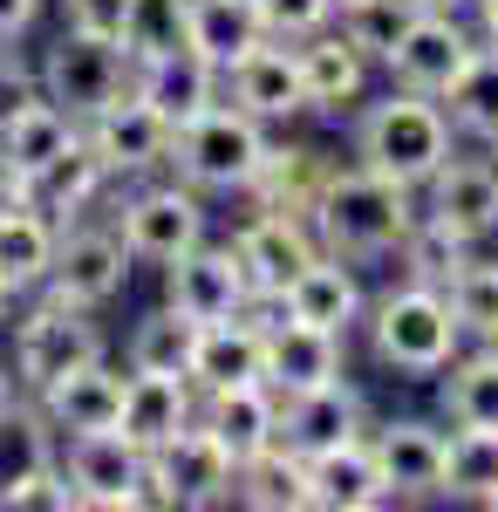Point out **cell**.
<instances>
[{"label": "cell", "instance_id": "f6af8a7d", "mask_svg": "<svg viewBox=\"0 0 498 512\" xmlns=\"http://www.w3.org/2000/svg\"><path fill=\"white\" fill-rule=\"evenodd\" d=\"M62 21H69L76 35L123 41V21H130V0H62Z\"/></svg>", "mask_w": 498, "mask_h": 512}, {"label": "cell", "instance_id": "ee69618b", "mask_svg": "<svg viewBox=\"0 0 498 512\" xmlns=\"http://www.w3.org/2000/svg\"><path fill=\"white\" fill-rule=\"evenodd\" d=\"M0 512H76V492H69L62 465H48V472L21 478L14 492H0Z\"/></svg>", "mask_w": 498, "mask_h": 512}, {"label": "cell", "instance_id": "681fc988", "mask_svg": "<svg viewBox=\"0 0 498 512\" xmlns=\"http://www.w3.org/2000/svg\"><path fill=\"white\" fill-rule=\"evenodd\" d=\"M7 410H14V376L0 369V417H7Z\"/></svg>", "mask_w": 498, "mask_h": 512}, {"label": "cell", "instance_id": "5bb4252c", "mask_svg": "<svg viewBox=\"0 0 498 512\" xmlns=\"http://www.w3.org/2000/svg\"><path fill=\"white\" fill-rule=\"evenodd\" d=\"M232 253H239V267L253 280V294H273V301H280V294L294 287V274H301L321 246H314L301 212H253V219L239 226V239H232Z\"/></svg>", "mask_w": 498, "mask_h": 512}, {"label": "cell", "instance_id": "ac0fdd59", "mask_svg": "<svg viewBox=\"0 0 498 512\" xmlns=\"http://www.w3.org/2000/svg\"><path fill=\"white\" fill-rule=\"evenodd\" d=\"M430 219L458 239L498 233V164L492 158H444L430 171Z\"/></svg>", "mask_w": 498, "mask_h": 512}, {"label": "cell", "instance_id": "e0dca14e", "mask_svg": "<svg viewBox=\"0 0 498 512\" xmlns=\"http://www.w3.org/2000/svg\"><path fill=\"white\" fill-rule=\"evenodd\" d=\"M342 342L348 335H328V328H307V321H273L267 328V390L273 396H301L321 390V383H342Z\"/></svg>", "mask_w": 498, "mask_h": 512}, {"label": "cell", "instance_id": "3957f363", "mask_svg": "<svg viewBox=\"0 0 498 512\" xmlns=\"http://www.w3.org/2000/svg\"><path fill=\"white\" fill-rule=\"evenodd\" d=\"M458 315H451V294L444 287H396L376 301V321H369V342H376V362H389L396 376H437L451 355H458Z\"/></svg>", "mask_w": 498, "mask_h": 512}, {"label": "cell", "instance_id": "816d5d0a", "mask_svg": "<svg viewBox=\"0 0 498 512\" xmlns=\"http://www.w3.org/2000/svg\"><path fill=\"white\" fill-rule=\"evenodd\" d=\"M478 349H485V355H498V321L485 328V335H478Z\"/></svg>", "mask_w": 498, "mask_h": 512}, {"label": "cell", "instance_id": "4dcf8cb0", "mask_svg": "<svg viewBox=\"0 0 498 512\" xmlns=\"http://www.w3.org/2000/svg\"><path fill=\"white\" fill-rule=\"evenodd\" d=\"M55 260V219H41L35 205H0V287L28 294L35 280H48Z\"/></svg>", "mask_w": 498, "mask_h": 512}, {"label": "cell", "instance_id": "11a10c76", "mask_svg": "<svg viewBox=\"0 0 498 512\" xmlns=\"http://www.w3.org/2000/svg\"><path fill=\"white\" fill-rule=\"evenodd\" d=\"M492 151H498V144H492ZM492 164H498V158H492Z\"/></svg>", "mask_w": 498, "mask_h": 512}, {"label": "cell", "instance_id": "7c38bea8", "mask_svg": "<svg viewBox=\"0 0 498 512\" xmlns=\"http://www.w3.org/2000/svg\"><path fill=\"white\" fill-rule=\"evenodd\" d=\"M164 301H171L178 315H192V321H232V315H246L253 280H246V267H239L232 246H205V239H198L192 253L171 260Z\"/></svg>", "mask_w": 498, "mask_h": 512}, {"label": "cell", "instance_id": "6da1fadb", "mask_svg": "<svg viewBox=\"0 0 498 512\" xmlns=\"http://www.w3.org/2000/svg\"><path fill=\"white\" fill-rule=\"evenodd\" d=\"M307 226H314V246L335 253V260H376V253H396L403 233L417 226L410 212V192L389 185L376 171H328L321 192L307 205Z\"/></svg>", "mask_w": 498, "mask_h": 512}, {"label": "cell", "instance_id": "7dc6e473", "mask_svg": "<svg viewBox=\"0 0 498 512\" xmlns=\"http://www.w3.org/2000/svg\"><path fill=\"white\" fill-rule=\"evenodd\" d=\"M41 14V0H0V41H14Z\"/></svg>", "mask_w": 498, "mask_h": 512}, {"label": "cell", "instance_id": "c3c4849f", "mask_svg": "<svg viewBox=\"0 0 498 512\" xmlns=\"http://www.w3.org/2000/svg\"><path fill=\"white\" fill-rule=\"evenodd\" d=\"M478 28H485V41L498 48V0H478Z\"/></svg>", "mask_w": 498, "mask_h": 512}, {"label": "cell", "instance_id": "30bf717a", "mask_svg": "<svg viewBox=\"0 0 498 512\" xmlns=\"http://www.w3.org/2000/svg\"><path fill=\"white\" fill-rule=\"evenodd\" d=\"M82 137H89V151L103 158L110 178H137V171H157V164H171V137H178V123L151 110L137 89H123L116 103H103L96 117L82 123Z\"/></svg>", "mask_w": 498, "mask_h": 512}, {"label": "cell", "instance_id": "836d02e7", "mask_svg": "<svg viewBox=\"0 0 498 512\" xmlns=\"http://www.w3.org/2000/svg\"><path fill=\"white\" fill-rule=\"evenodd\" d=\"M198 335H205V321L178 315V308L164 301L157 315L137 321V335H130V369H164V376H192Z\"/></svg>", "mask_w": 498, "mask_h": 512}, {"label": "cell", "instance_id": "ab89813d", "mask_svg": "<svg viewBox=\"0 0 498 512\" xmlns=\"http://www.w3.org/2000/svg\"><path fill=\"white\" fill-rule=\"evenodd\" d=\"M403 267H410V280H423V287H451V274H458L464 260H471V239H458L451 226H437L430 212H423L417 226L403 233Z\"/></svg>", "mask_w": 498, "mask_h": 512}, {"label": "cell", "instance_id": "d590c367", "mask_svg": "<svg viewBox=\"0 0 498 512\" xmlns=\"http://www.w3.org/2000/svg\"><path fill=\"white\" fill-rule=\"evenodd\" d=\"M451 103V130L478 137V144H498V48H478L464 62V76L444 89Z\"/></svg>", "mask_w": 498, "mask_h": 512}, {"label": "cell", "instance_id": "f546056e", "mask_svg": "<svg viewBox=\"0 0 498 512\" xmlns=\"http://www.w3.org/2000/svg\"><path fill=\"white\" fill-rule=\"evenodd\" d=\"M76 137H82V123L69 117V110H55L48 96H35L21 117L0 130V164H7L14 178H35L41 164H55L69 144H76Z\"/></svg>", "mask_w": 498, "mask_h": 512}, {"label": "cell", "instance_id": "b9f144b4", "mask_svg": "<svg viewBox=\"0 0 498 512\" xmlns=\"http://www.w3.org/2000/svg\"><path fill=\"white\" fill-rule=\"evenodd\" d=\"M444 294H451V315H458V328L485 335V328L498 321V260H464Z\"/></svg>", "mask_w": 498, "mask_h": 512}, {"label": "cell", "instance_id": "5b68a950", "mask_svg": "<svg viewBox=\"0 0 498 512\" xmlns=\"http://www.w3.org/2000/svg\"><path fill=\"white\" fill-rule=\"evenodd\" d=\"M232 465L226 451H219V437L205 431V424H185V431L171 437L164 451L144 458V485H137V506H157V512H178V506H226L232 499Z\"/></svg>", "mask_w": 498, "mask_h": 512}, {"label": "cell", "instance_id": "2e32d148", "mask_svg": "<svg viewBox=\"0 0 498 512\" xmlns=\"http://www.w3.org/2000/svg\"><path fill=\"white\" fill-rule=\"evenodd\" d=\"M219 82H232V103H239L246 117H260V123H287V117H301V110H307L301 62H294L287 41H273V35L260 41V48H246Z\"/></svg>", "mask_w": 498, "mask_h": 512}, {"label": "cell", "instance_id": "1f68e13d", "mask_svg": "<svg viewBox=\"0 0 498 512\" xmlns=\"http://www.w3.org/2000/svg\"><path fill=\"white\" fill-rule=\"evenodd\" d=\"M335 164H321V151H273L260 158V171H253V185H246V198L260 205V212H301L314 205V192H321V178H328Z\"/></svg>", "mask_w": 498, "mask_h": 512}, {"label": "cell", "instance_id": "603a6c76", "mask_svg": "<svg viewBox=\"0 0 498 512\" xmlns=\"http://www.w3.org/2000/svg\"><path fill=\"white\" fill-rule=\"evenodd\" d=\"M130 89H137L151 110H164L171 123H192L198 110L219 103V69H212L198 48H178V55L137 62V69H130Z\"/></svg>", "mask_w": 498, "mask_h": 512}, {"label": "cell", "instance_id": "8992f818", "mask_svg": "<svg viewBox=\"0 0 498 512\" xmlns=\"http://www.w3.org/2000/svg\"><path fill=\"white\" fill-rule=\"evenodd\" d=\"M130 69H137V62H130L123 41L62 28V41L41 55V96H48L55 110H69L76 123H89L103 103H116V96L130 89Z\"/></svg>", "mask_w": 498, "mask_h": 512}, {"label": "cell", "instance_id": "cb8c5ba5", "mask_svg": "<svg viewBox=\"0 0 498 512\" xmlns=\"http://www.w3.org/2000/svg\"><path fill=\"white\" fill-rule=\"evenodd\" d=\"M232 383H267V328L246 315L205 321L192 355V390H232Z\"/></svg>", "mask_w": 498, "mask_h": 512}, {"label": "cell", "instance_id": "7a4b0ae2", "mask_svg": "<svg viewBox=\"0 0 498 512\" xmlns=\"http://www.w3.org/2000/svg\"><path fill=\"white\" fill-rule=\"evenodd\" d=\"M355 158H362V171L417 192V185H430V171L451 158V117L437 110V96L389 89L383 103H369V117L355 130Z\"/></svg>", "mask_w": 498, "mask_h": 512}, {"label": "cell", "instance_id": "f1b7e54d", "mask_svg": "<svg viewBox=\"0 0 498 512\" xmlns=\"http://www.w3.org/2000/svg\"><path fill=\"white\" fill-rule=\"evenodd\" d=\"M232 499H239V506H253V512H307V506H314L307 458H301V451H287V444L273 437L260 458H246V465H239Z\"/></svg>", "mask_w": 498, "mask_h": 512}, {"label": "cell", "instance_id": "44dd1931", "mask_svg": "<svg viewBox=\"0 0 498 512\" xmlns=\"http://www.w3.org/2000/svg\"><path fill=\"white\" fill-rule=\"evenodd\" d=\"M369 451H376V472H383L389 499H437L444 492V431L403 417V424H383L369 437Z\"/></svg>", "mask_w": 498, "mask_h": 512}, {"label": "cell", "instance_id": "d6a6232c", "mask_svg": "<svg viewBox=\"0 0 498 512\" xmlns=\"http://www.w3.org/2000/svg\"><path fill=\"white\" fill-rule=\"evenodd\" d=\"M260 41H267V28H260L253 0H192V48L219 76H226L246 48H260Z\"/></svg>", "mask_w": 498, "mask_h": 512}, {"label": "cell", "instance_id": "f5cc1de1", "mask_svg": "<svg viewBox=\"0 0 498 512\" xmlns=\"http://www.w3.org/2000/svg\"><path fill=\"white\" fill-rule=\"evenodd\" d=\"M7 308H14V287H0V328H7Z\"/></svg>", "mask_w": 498, "mask_h": 512}, {"label": "cell", "instance_id": "60d3db41", "mask_svg": "<svg viewBox=\"0 0 498 512\" xmlns=\"http://www.w3.org/2000/svg\"><path fill=\"white\" fill-rule=\"evenodd\" d=\"M417 14H423L417 0H355V7H342V35L355 41L369 62H389V48L410 35Z\"/></svg>", "mask_w": 498, "mask_h": 512}, {"label": "cell", "instance_id": "f907efd6", "mask_svg": "<svg viewBox=\"0 0 498 512\" xmlns=\"http://www.w3.org/2000/svg\"><path fill=\"white\" fill-rule=\"evenodd\" d=\"M417 7H430V14H458L464 0H417Z\"/></svg>", "mask_w": 498, "mask_h": 512}, {"label": "cell", "instance_id": "52a82bcc", "mask_svg": "<svg viewBox=\"0 0 498 512\" xmlns=\"http://www.w3.org/2000/svg\"><path fill=\"white\" fill-rule=\"evenodd\" d=\"M82 362H103V328L89 321V308H69V301L48 294L14 335V383L28 396H41L55 376H69Z\"/></svg>", "mask_w": 498, "mask_h": 512}, {"label": "cell", "instance_id": "4316f807", "mask_svg": "<svg viewBox=\"0 0 498 512\" xmlns=\"http://www.w3.org/2000/svg\"><path fill=\"white\" fill-rule=\"evenodd\" d=\"M103 185H110L103 158L89 151V137H76V144H69L55 164H41L35 178H21V205H35L41 219H55V233H62V226H69V219H76V212L103 192Z\"/></svg>", "mask_w": 498, "mask_h": 512}, {"label": "cell", "instance_id": "db71d44e", "mask_svg": "<svg viewBox=\"0 0 498 512\" xmlns=\"http://www.w3.org/2000/svg\"><path fill=\"white\" fill-rule=\"evenodd\" d=\"M342 7H355V0H335V14H342Z\"/></svg>", "mask_w": 498, "mask_h": 512}, {"label": "cell", "instance_id": "9c48e42d", "mask_svg": "<svg viewBox=\"0 0 498 512\" xmlns=\"http://www.w3.org/2000/svg\"><path fill=\"white\" fill-rule=\"evenodd\" d=\"M123 280H130V246L123 233L110 226H62L55 233V260H48V294L55 301H69V308H110L116 294H123Z\"/></svg>", "mask_w": 498, "mask_h": 512}, {"label": "cell", "instance_id": "e575fe53", "mask_svg": "<svg viewBox=\"0 0 498 512\" xmlns=\"http://www.w3.org/2000/svg\"><path fill=\"white\" fill-rule=\"evenodd\" d=\"M451 383H444V410L458 431H498V355H451L444 362Z\"/></svg>", "mask_w": 498, "mask_h": 512}, {"label": "cell", "instance_id": "4fadbf2b", "mask_svg": "<svg viewBox=\"0 0 498 512\" xmlns=\"http://www.w3.org/2000/svg\"><path fill=\"white\" fill-rule=\"evenodd\" d=\"M478 55V41L464 35L458 14H430L423 7L417 21H410V35L389 48V76H396V89H417V96H444L451 82L464 76V62Z\"/></svg>", "mask_w": 498, "mask_h": 512}, {"label": "cell", "instance_id": "277c9868", "mask_svg": "<svg viewBox=\"0 0 498 512\" xmlns=\"http://www.w3.org/2000/svg\"><path fill=\"white\" fill-rule=\"evenodd\" d=\"M260 158H267V130H260V117H246L239 103L232 110L212 103L192 123H178V137H171V164H178V178L192 192H246Z\"/></svg>", "mask_w": 498, "mask_h": 512}, {"label": "cell", "instance_id": "83f0119b", "mask_svg": "<svg viewBox=\"0 0 498 512\" xmlns=\"http://www.w3.org/2000/svg\"><path fill=\"white\" fill-rule=\"evenodd\" d=\"M294 62H301L307 110H342V103H355V96H362V76H369V55L348 35H328V28L301 35Z\"/></svg>", "mask_w": 498, "mask_h": 512}, {"label": "cell", "instance_id": "74e56055", "mask_svg": "<svg viewBox=\"0 0 498 512\" xmlns=\"http://www.w3.org/2000/svg\"><path fill=\"white\" fill-rule=\"evenodd\" d=\"M123 48H130V62H157V55L192 48V0H130Z\"/></svg>", "mask_w": 498, "mask_h": 512}, {"label": "cell", "instance_id": "484cf974", "mask_svg": "<svg viewBox=\"0 0 498 512\" xmlns=\"http://www.w3.org/2000/svg\"><path fill=\"white\" fill-rule=\"evenodd\" d=\"M307 485H314V506L321 512H376V506H389V485H383V472H376L369 437H348V444H335V451L307 458Z\"/></svg>", "mask_w": 498, "mask_h": 512}, {"label": "cell", "instance_id": "8d00e7d4", "mask_svg": "<svg viewBox=\"0 0 498 512\" xmlns=\"http://www.w3.org/2000/svg\"><path fill=\"white\" fill-rule=\"evenodd\" d=\"M55 465V424L41 417V403L35 410H7L0 417V492H14L21 478H35V472H48Z\"/></svg>", "mask_w": 498, "mask_h": 512}, {"label": "cell", "instance_id": "9a60e30c", "mask_svg": "<svg viewBox=\"0 0 498 512\" xmlns=\"http://www.w3.org/2000/svg\"><path fill=\"white\" fill-rule=\"evenodd\" d=\"M198 417L192 376H164V369H130L123 376V410H116V431L144 451H164L171 437Z\"/></svg>", "mask_w": 498, "mask_h": 512}, {"label": "cell", "instance_id": "f35d334b", "mask_svg": "<svg viewBox=\"0 0 498 512\" xmlns=\"http://www.w3.org/2000/svg\"><path fill=\"white\" fill-rule=\"evenodd\" d=\"M444 492L498 506V431H458L444 437Z\"/></svg>", "mask_w": 498, "mask_h": 512}, {"label": "cell", "instance_id": "bcb514c9", "mask_svg": "<svg viewBox=\"0 0 498 512\" xmlns=\"http://www.w3.org/2000/svg\"><path fill=\"white\" fill-rule=\"evenodd\" d=\"M35 96H41V82L28 76V69H14V62H0V130H7V123L21 117V110H28Z\"/></svg>", "mask_w": 498, "mask_h": 512}, {"label": "cell", "instance_id": "d6986e66", "mask_svg": "<svg viewBox=\"0 0 498 512\" xmlns=\"http://www.w3.org/2000/svg\"><path fill=\"white\" fill-rule=\"evenodd\" d=\"M198 424L219 437V451H226L232 465H246V458H260L273 437H280V396H273L267 383L205 390V410H198Z\"/></svg>", "mask_w": 498, "mask_h": 512}, {"label": "cell", "instance_id": "ba28073f", "mask_svg": "<svg viewBox=\"0 0 498 512\" xmlns=\"http://www.w3.org/2000/svg\"><path fill=\"white\" fill-rule=\"evenodd\" d=\"M62 478L76 492V512H137V485H144V444L123 431H76L62 437Z\"/></svg>", "mask_w": 498, "mask_h": 512}, {"label": "cell", "instance_id": "7402d4cb", "mask_svg": "<svg viewBox=\"0 0 498 512\" xmlns=\"http://www.w3.org/2000/svg\"><path fill=\"white\" fill-rule=\"evenodd\" d=\"M35 403H41V417L55 424V437L116 431V410H123V376H116L110 362H82V369H69V376H55Z\"/></svg>", "mask_w": 498, "mask_h": 512}, {"label": "cell", "instance_id": "8fae6325", "mask_svg": "<svg viewBox=\"0 0 498 512\" xmlns=\"http://www.w3.org/2000/svg\"><path fill=\"white\" fill-rule=\"evenodd\" d=\"M123 246H130V260H157V267H171L178 253H192L198 239H205V205H198L192 185H151V192H137L123 205Z\"/></svg>", "mask_w": 498, "mask_h": 512}, {"label": "cell", "instance_id": "7bdbcfd3", "mask_svg": "<svg viewBox=\"0 0 498 512\" xmlns=\"http://www.w3.org/2000/svg\"><path fill=\"white\" fill-rule=\"evenodd\" d=\"M253 14H260V28L273 41H301L314 28H328V14H335V0H253Z\"/></svg>", "mask_w": 498, "mask_h": 512}, {"label": "cell", "instance_id": "ffe728a7", "mask_svg": "<svg viewBox=\"0 0 498 512\" xmlns=\"http://www.w3.org/2000/svg\"><path fill=\"white\" fill-rule=\"evenodd\" d=\"M348 437H362V396L348 383H321V390L280 396V444L301 451V458H321Z\"/></svg>", "mask_w": 498, "mask_h": 512}, {"label": "cell", "instance_id": "d4e9b609", "mask_svg": "<svg viewBox=\"0 0 498 512\" xmlns=\"http://www.w3.org/2000/svg\"><path fill=\"white\" fill-rule=\"evenodd\" d=\"M280 308H287V321H307V328L348 335L355 315H362V287H355V274H348V260L314 253L301 274H294V287L280 294Z\"/></svg>", "mask_w": 498, "mask_h": 512}]
</instances>
